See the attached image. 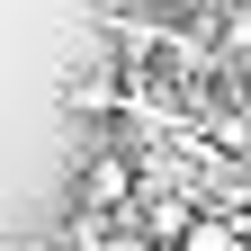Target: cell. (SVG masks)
I'll return each mask as SVG.
<instances>
[{"label":"cell","instance_id":"3957f363","mask_svg":"<svg viewBox=\"0 0 251 251\" xmlns=\"http://www.w3.org/2000/svg\"><path fill=\"white\" fill-rule=\"evenodd\" d=\"M63 251H171V242L135 233L126 215H90V206H72V233H63Z\"/></svg>","mask_w":251,"mask_h":251},{"label":"cell","instance_id":"6da1fadb","mask_svg":"<svg viewBox=\"0 0 251 251\" xmlns=\"http://www.w3.org/2000/svg\"><path fill=\"white\" fill-rule=\"evenodd\" d=\"M144 188V152L126 144V135H99L81 152V179H72V206H90V215H126V198Z\"/></svg>","mask_w":251,"mask_h":251},{"label":"cell","instance_id":"5b68a950","mask_svg":"<svg viewBox=\"0 0 251 251\" xmlns=\"http://www.w3.org/2000/svg\"><path fill=\"white\" fill-rule=\"evenodd\" d=\"M225 9H251V0H225Z\"/></svg>","mask_w":251,"mask_h":251},{"label":"cell","instance_id":"277c9868","mask_svg":"<svg viewBox=\"0 0 251 251\" xmlns=\"http://www.w3.org/2000/svg\"><path fill=\"white\" fill-rule=\"evenodd\" d=\"M206 9H215V0H162V18H179V27H188V18H206Z\"/></svg>","mask_w":251,"mask_h":251},{"label":"cell","instance_id":"7a4b0ae2","mask_svg":"<svg viewBox=\"0 0 251 251\" xmlns=\"http://www.w3.org/2000/svg\"><path fill=\"white\" fill-rule=\"evenodd\" d=\"M63 108H72V117H126V72H117V54L81 63V72L63 81Z\"/></svg>","mask_w":251,"mask_h":251}]
</instances>
